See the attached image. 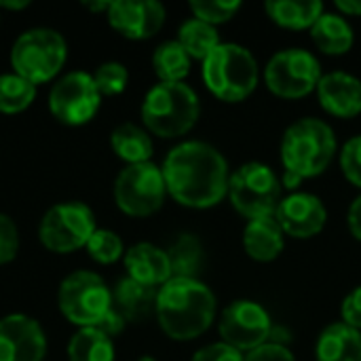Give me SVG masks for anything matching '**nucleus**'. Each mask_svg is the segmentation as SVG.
I'll list each match as a JSON object with an SVG mask.
<instances>
[{
    "instance_id": "f257e3e1",
    "label": "nucleus",
    "mask_w": 361,
    "mask_h": 361,
    "mask_svg": "<svg viewBox=\"0 0 361 361\" xmlns=\"http://www.w3.org/2000/svg\"><path fill=\"white\" fill-rule=\"evenodd\" d=\"M167 192L184 207L207 209L228 195V163L207 142H182L163 163Z\"/></svg>"
},
{
    "instance_id": "f03ea898",
    "label": "nucleus",
    "mask_w": 361,
    "mask_h": 361,
    "mask_svg": "<svg viewBox=\"0 0 361 361\" xmlns=\"http://www.w3.org/2000/svg\"><path fill=\"white\" fill-rule=\"evenodd\" d=\"M154 315L169 338L192 341L209 330L216 317V296L199 279L171 277L159 288Z\"/></svg>"
},
{
    "instance_id": "7ed1b4c3",
    "label": "nucleus",
    "mask_w": 361,
    "mask_h": 361,
    "mask_svg": "<svg viewBox=\"0 0 361 361\" xmlns=\"http://www.w3.org/2000/svg\"><path fill=\"white\" fill-rule=\"evenodd\" d=\"M336 135L322 118L292 123L281 140L283 186L296 188L302 180L324 173L334 159Z\"/></svg>"
},
{
    "instance_id": "20e7f679",
    "label": "nucleus",
    "mask_w": 361,
    "mask_h": 361,
    "mask_svg": "<svg viewBox=\"0 0 361 361\" xmlns=\"http://www.w3.org/2000/svg\"><path fill=\"white\" fill-rule=\"evenodd\" d=\"M201 114V104L192 87L186 82H159L142 104V121L146 131L171 140L188 133Z\"/></svg>"
},
{
    "instance_id": "39448f33",
    "label": "nucleus",
    "mask_w": 361,
    "mask_h": 361,
    "mask_svg": "<svg viewBox=\"0 0 361 361\" xmlns=\"http://www.w3.org/2000/svg\"><path fill=\"white\" fill-rule=\"evenodd\" d=\"M203 80L222 102H241L258 85L256 57L237 42H220L203 59Z\"/></svg>"
},
{
    "instance_id": "423d86ee",
    "label": "nucleus",
    "mask_w": 361,
    "mask_h": 361,
    "mask_svg": "<svg viewBox=\"0 0 361 361\" xmlns=\"http://www.w3.org/2000/svg\"><path fill=\"white\" fill-rule=\"evenodd\" d=\"M68 59L66 38L51 27H32L23 32L11 49L13 72L40 85L53 80Z\"/></svg>"
},
{
    "instance_id": "0eeeda50",
    "label": "nucleus",
    "mask_w": 361,
    "mask_h": 361,
    "mask_svg": "<svg viewBox=\"0 0 361 361\" xmlns=\"http://www.w3.org/2000/svg\"><path fill=\"white\" fill-rule=\"evenodd\" d=\"M61 315L78 328H95L112 309V290L93 271L70 273L57 292Z\"/></svg>"
},
{
    "instance_id": "6e6552de",
    "label": "nucleus",
    "mask_w": 361,
    "mask_h": 361,
    "mask_svg": "<svg viewBox=\"0 0 361 361\" xmlns=\"http://www.w3.org/2000/svg\"><path fill=\"white\" fill-rule=\"evenodd\" d=\"M228 197L235 209L247 220L275 218L281 197V182L264 163L241 165L228 182Z\"/></svg>"
},
{
    "instance_id": "1a4fd4ad",
    "label": "nucleus",
    "mask_w": 361,
    "mask_h": 361,
    "mask_svg": "<svg viewBox=\"0 0 361 361\" xmlns=\"http://www.w3.org/2000/svg\"><path fill=\"white\" fill-rule=\"evenodd\" d=\"M95 231L97 226L91 207L80 201H68L44 212L38 224V239L49 252L70 254L85 247Z\"/></svg>"
},
{
    "instance_id": "9d476101",
    "label": "nucleus",
    "mask_w": 361,
    "mask_h": 361,
    "mask_svg": "<svg viewBox=\"0 0 361 361\" xmlns=\"http://www.w3.org/2000/svg\"><path fill=\"white\" fill-rule=\"evenodd\" d=\"M167 197L163 169L154 163L127 165L114 180V201L118 209L133 218L157 214Z\"/></svg>"
},
{
    "instance_id": "9b49d317",
    "label": "nucleus",
    "mask_w": 361,
    "mask_h": 361,
    "mask_svg": "<svg viewBox=\"0 0 361 361\" xmlns=\"http://www.w3.org/2000/svg\"><path fill=\"white\" fill-rule=\"evenodd\" d=\"M322 63L305 49H286L273 55L264 68L267 87L283 97L298 99L317 89L322 80Z\"/></svg>"
},
{
    "instance_id": "f8f14e48",
    "label": "nucleus",
    "mask_w": 361,
    "mask_h": 361,
    "mask_svg": "<svg viewBox=\"0 0 361 361\" xmlns=\"http://www.w3.org/2000/svg\"><path fill=\"white\" fill-rule=\"evenodd\" d=\"M99 106L102 93L87 72H68L49 93V110L61 125H85L97 114Z\"/></svg>"
},
{
    "instance_id": "ddd939ff",
    "label": "nucleus",
    "mask_w": 361,
    "mask_h": 361,
    "mask_svg": "<svg viewBox=\"0 0 361 361\" xmlns=\"http://www.w3.org/2000/svg\"><path fill=\"white\" fill-rule=\"evenodd\" d=\"M271 317L267 309L254 300L231 302L220 317L222 343L237 351H254L271 338Z\"/></svg>"
},
{
    "instance_id": "4468645a",
    "label": "nucleus",
    "mask_w": 361,
    "mask_h": 361,
    "mask_svg": "<svg viewBox=\"0 0 361 361\" xmlns=\"http://www.w3.org/2000/svg\"><path fill=\"white\" fill-rule=\"evenodd\" d=\"M47 336L42 326L23 313L0 319V361H44Z\"/></svg>"
},
{
    "instance_id": "2eb2a0df",
    "label": "nucleus",
    "mask_w": 361,
    "mask_h": 361,
    "mask_svg": "<svg viewBox=\"0 0 361 361\" xmlns=\"http://www.w3.org/2000/svg\"><path fill=\"white\" fill-rule=\"evenodd\" d=\"M108 23L129 40H146L163 27L165 6L157 0H116L108 8Z\"/></svg>"
},
{
    "instance_id": "dca6fc26",
    "label": "nucleus",
    "mask_w": 361,
    "mask_h": 361,
    "mask_svg": "<svg viewBox=\"0 0 361 361\" xmlns=\"http://www.w3.org/2000/svg\"><path fill=\"white\" fill-rule=\"evenodd\" d=\"M281 231L296 239H309L324 231L328 212L319 197L311 192H294L286 197L275 214Z\"/></svg>"
},
{
    "instance_id": "f3484780",
    "label": "nucleus",
    "mask_w": 361,
    "mask_h": 361,
    "mask_svg": "<svg viewBox=\"0 0 361 361\" xmlns=\"http://www.w3.org/2000/svg\"><path fill=\"white\" fill-rule=\"evenodd\" d=\"M317 97L330 114L353 118L361 112V80L349 72L324 74L317 85Z\"/></svg>"
},
{
    "instance_id": "a211bd4d",
    "label": "nucleus",
    "mask_w": 361,
    "mask_h": 361,
    "mask_svg": "<svg viewBox=\"0 0 361 361\" xmlns=\"http://www.w3.org/2000/svg\"><path fill=\"white\" fill-rule=\"evenodd\" d=\"M127 277L150 288H161L171 279V264L165 250L152 243H135L125 252Z\"/></svg>"
},
{
    "instance_id": "6ab92c4d",
    "label": "nucleus",
    "mask_w": 361,
    "mask_h": 361,
    "mask_svg": "<svg viewBox=\"0 0 361 361\" xmlns=\"http://www.w3.org/2000/svg\"><path fill=\"white\" fill-rule=\"evenodd\" d=\"M159 288L144 286L131 277L121 279L112 290V309L129 324L146 322L157 311Z\"/></svg>"
},
{
    "instance_id": "aec40b11",
    "label": "nucleus",
    "mask_w": 361,
    "mask_h": 361,
    "mask_svg": "<svg viewBox=\"0 0 361 361\" xmlns=\"http://www.w3.org/2000/svg\"><path fill=\"white\" fill-rule=\"evenodd\" d=\"M283 245L286 233L275 218H256L247 222L243 231V247L250 258L258 262H271L283 252Z\"/></svg>"
},
{
    "instance_id": "412c9836",
    "label": "nucleus",
    "mask_w": 361,
    "mask_h": 361,
    "mask_svg": "<svg viewBox=\"0 0 361 361\" xmlns=\"http://www.w3.org/2000/svg\"><path fill=\"white\" fill-rule=\"evenodd\" d=\"M317 361H361V332L347 324L328 326L315 347Z\"/></svg>"
},
{
    "instance_id": "4be33fe9",
    "label": "nucleus",
    "mask_w": 361,
    "mask_h": 361,
    "mask_svg": "<svg viewBox=\"0 0 361 361\" xmlns=\"http://www.w3.org/2000/svg\"><path fill=\"white\" fill-rule=\"evenodd\" d=\"M311 36H313L315 44L328 55L347 53L355 40L353 27L349 25V21L338 13H326V11L311 27Z\"/></svg>"
},
{
    "instance_id": "5701e85b",
    "label": "nucleus",
    "mask_w": 361,
    "mask_h": 361,
    "mask_svg": "<svg viewBox=\"0 0 361 361\" xmlns=\"http://www.w3.org/2000/svg\"><path fill=\"white\" fill-rule=\"evenodd\" d=\"M110 146L118 159H123L127 165H140L148 163L152 157V140L146 129L133 125V123H123L110 133Z\"/></svg>"
},
{
    "instance_id": "b1692460",
    "label": "nucleus",
    "mask_w": 361,
    "mask_h": 361,
    "mask_svg": "<svg viewBox=\"0 0 361 361\" xmlns=\"http://www.w3.org/2000/svg\"><path fill=\"white\" fill-rule=\"evenodd\" d=\"M264 8L275 23L292 30L313 27L324 15V4L319 0H269Z\"/></svg>"
},
{
    "instance_id": "393cba45",
    "label": "nucleus",
    "mask_w": 361,
    "mask_h": 361,
    "mask_svg": "<svg viewBox=\"0 0 361 361\" xmlns=\"http://www.w3.org/2000/svg\"><path fill=\"white\" fill-rule=\"evenodd\" d=\"M68 361H114V343L97 328H78L68 343Z\"/></svg>"
},
{
    "instance_id": "a878e982",
    "label": "nucleus",
    "mask_w": 361,
    "mask_h": 361,
    "mask_svg": "<svg viewBox=\"0 0 361 361\" xmlns=\"http://www.w3.org/2000/svg\"><path fill=\"white\" fill-rule=\"evenodd\" d=\"M152 68L161 82H184L190 72V55L178 40H167L152 53Z\"/></svg>"
},
{
    "instance_id": "bb28decb",
    "label": "nucleus",
    "mask_w": 361,
    "mask_h": 361,
    "mask_svg": "<svg viewBox=\"0 0 361 361\" xmlns=\"http://www.w3.org/2000/svg\"><path fill=\"white\" fill-rule=\"evenodd\" d=\"M178 42L184 47V51L190 55V59L203 61L220 44V36H218L216 25H209V23L192 17L180 25Z\"/></svg>"
},
{
    "instance_id": "cd10ccee",
    "label": "nucleus",
    "mask_w": 361,
    "mask_h": 361,
    "mask_svg": "<svg viewBox=\"0 0 361 361\" xmlns=\"http://www.w3.org/2000/svg\"><path fill=\"white\" fill-rule=\"evenodd\" d=\"M171 264V277L197 279L203 264V247L195 235H180L167 252Z\"/></svg>"
},
{
    "instance_id": "c85d7f7f",
    "label": "nucleus",
    "mask_w": 361,
    "mask_h": 361,
    "mask_svg": "<svg viewBox=\"0 0 361 361\" xmlns=\"http://www.w3.org/2000/svg\"><path fill=\"white\" fill-rule=\"evenodd\" d=\"M36 99V85L25 80L23 76L11 72L0 74V112L2 114H19L27 110Z\"/></svg>"
},
{
    "instance_id": "c756f323",
    "label": "nucleus",
    "mask_w": 361,
    "mask_h": 361,
    "mask_svg": "<svg viewBox=\"0 0 361 361\" xmlns=\"http://www.w3.org/2000/svg\"><path fill=\"white\" fill-rule=\"evenodd\" d=\"M85 247H87L89 256L99 264H112V262H116L118 258L125 256V247H123L121 237L114 231H108V228H97L91 235V239L87 241Z\"/></svg>"
},
{
    "instance_id": "7c9ffc66",
    "label": "nucleus",
    "mask_w": 361,
    "mask_h": 361,
    "mask_svg": "<svg viewBox=\"0 0 361 361\" xmlns=\"http://www.w3.org/2000/svg\"><path fill=\"white\" fill-rule=\"evenodd\" d=\"M91 76H93L95 87L102 93V97L121 95L125 91L127 82H129V72L118 61H106V63L97 66V70Z\"/></svg>"
},
{
    "instance_id": "2f4dec72",
    "label": "nucleus",
    "mask_w": 361,
    "mask_h": 361,
    "mask_svg": "<svg viewBox=\"0 0 361 361\" xmlns=\"http://www.w3.org/2000/svg\"><path fill=\"white\" fill-rule=\"evenodd\" d=\"M239 8H241V2H237V0H195V2H190L192 15L209 25L228 21Z\"/></svg>"
},
{
    "instance_id": "473e14b6",
    "label": "nucleus",
    "mask_w": 361,
    "mask_h": 361,
    "mask_svg": "<svg viewBox=\"0 0 361 361\" xmlns=\"http://www.w3.org/2000/svg\"><path fill=\"white\" fill-rule=\"evenodd\" d=\"M341 167L345 178L361 188V135L351 137L341 150Z\"/></svg>"
},
{
    "instance_id": "72a5a7b5",
    "label": "nucleus",
    "mask_w": 361,
    "mask_h": 361,
    "mask_svg": "<svg viewBox=\"0 0 361 361\" xmlns=\"http://www.w3.org/2000/svg\"><path fill=\"white\" fill-rule=\"evenodd\" d=\"M19 252V231L13 218L0 214V267L15 260Z\"/></svg>"
},
{
    "instance_id": "f704fd0d",
    "label": "nucleus",
    "mask_w": 361,
    "mask_h": 361,
    "mask_svg": "<svg viewBox=\"0 0 361 361\" xmlns=\"http://www.w3.org/2000/svg\"><path fill=\"white\" fill-rule=\"evenodd\" d=\"M245 357L241 355V351L228 347L226 343H214L207 345L203 349H199L190 361H243Z\"/></svg>"
},
{
    "instance_id": "c9c22d12",
    "label": "nucleus",
    "mask_w": 361,
    "mask_h": 361,
    "mask_svg": "<svg viewBox=\"0 0 361 361\" xmlns=\"http://www.w3.org/2000/svg\"><path fill=\"white\" fill-rule=\"evenodd\" d=\"M243 361H296L292 355V351L288 347L275 345V343H267L254 351H250Z\"/></svg>"
},
{
    "instance_id": "e433bc0d",
    "label": "nucleus",
    "mask_w": 361,
    "mask_h": 361,
    "mask_svg": "<svg viewBox=\"0 0 361 361\" xmlns=\"http://www.w3.org/2000/svg\"><path fill=\"white\" fill-rule=\"evenodd\" d=\"M341 313H343V324L361 332V286L347 294V298L343 300Z\"/></svg>"
},
{
    "instance_id": "4c0bfd02",
    "label": "nucleus",
    "mask_w": 361,
    "mask_h": 361,
    "mask_svg": "<svg viewBox=\"0 0 361 361\" xmlns=\"http://www.w3.org/2000/svg\"><path fill=\"white\" fill-rule=\"evenodd\" d=\"M125 326H127V322L114 311V309H110L108 313H106V317L95 326L102 334H106L108 338H114V336H118L123 330H125Z\"/></svg>"
},
{
    "instance_id": "58836bf2",
    "label": "nucleus",
    "mask_w": 361,
    "mask_h": 361,
    "mask_svg": "<svg viewBox=\"0 0 361 361\" xmlns=\"http://www.w3.org/2000/svg\"><path fill=\"white\" fill-rule=\"evenodd\" d=\"M349 231L357 241H361V195L349 207Z\"/></svg>"
},
{
    "instance_id": "ea45409f",
    "label": "nucleus",
    "mask_w": 361,
    "mask_h": 361,
    "mask_svg": "<svg viewBox=\"0 0 361 361\" xmlns=\"http://www.w3.org/2000/svg\"><path fill=\"white\" fill-rule=\"evenodd\" d=\"M336 6L345 15H361V0H338Z\"/></svg>"
},
{
    "instance_id": "a19ab883",
    "label": "nucleus",
    "mask_w": 361,
    "mask_h": 361,
    "mask_svg": "<svg viewBox=\"0 0 361 361\" xmlns=\"http://www.w3.org/2000/svg\"><path fill=\"white\" fill-rule=\"evenodd\" d=\"M30 2L27 0H19V2H0V8H6V11H21V8H27Z\"/></svg>"
},
{
    "instance_id": "79ce46f5",
    "label": "nucleus",
    "mask_w": 361,
    "mask_h": 361,
    "mask_svg": "<svg viewBox=\"0 0 361 361\" xmlns=\"http://www.w3.org/2000/svg\"><path fill=\"white\" fill-rule=\"evenodd\" d=\"M110 4H112V2H85L87 8H91V11H106V13H108Z\"/></svg>"
},
{
    "instance_id": "37998d69",
    "label": "nucleus",
    "mask_w": 361,
    "mask_h": 361,
    "mask_svg": "<svg viewBox=\"0 0 361 361\" xmlns=\"http://www.w3.org/2000/svg\"><path fill=\"white\" fill-rule=\"evenodd\" d=\"M140 361H154V360H152V357H142Z\"/></svg>"
}]
</instances>
